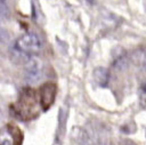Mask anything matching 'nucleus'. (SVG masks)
Instances as JSON below:
<instances>
[{
    "mask_svg": "<svg viewBox=\"0 0 146 145\" xmlns=\"http://www.w3.org/2000/svg\"><path fill=\"white\" fill-rule=\"evenodd\" d=\"M41 47H42L41 39L39 38V35L32 32L24 33L15 42V48L27 55H33L39 53L41 50Z\"/></svg>",
    "mask_w": 146,
    "mask_h": 145,
    "instance_id": "f257e3e1",
    "label": "nucleus"
},
{
    "mask_svg": "<svg viewBox=\"0 0 146 145\" xmlns=\"http://www.w3.org/2000/svg\"><path fill=\"white\" fill-rule=\"evenodd\" d=\"M35 104H36V99H35L33 91L32 90L23 91L22 96L19 98V102H18V106H17L19 114L25 115V118H27L34 111Z\"/></svg>",
    "mask_w": 146,
    "mask_h": 145,
    "instance_id": "f03ea898",
    "label": "nucleus"
},
{
    "mask_svg": "<svg viewBox=\"0 0 146 145\" xmlns=\"http://www.w3.org/2000/svg\"><path fill=\"white\" fill-rule=\"evenodd\" d=\"M39 96H40V104L43 110H48L56 97V86L52 82H47L40 87L39 90Z\"/></svg>",
    "mask_w": 146,
    "mask_h": 145,
    "instance_id": "7ed1b4c3",
    "label": "nucleus"
},
{
    "mask_svg": "<svg viewBox=\"0 0 146 145\" xmlns=\"http://www.w3.org/2000/svg\"><path fill=\"white\" fill-rule=\"evenodd\" d=\"M25 70H26V78L29 81L32 82L39 81L42 75V62L40 61V58L31 56L25 64Z\"/></svg>",
    "mask_w": 146,
    "mask_h": 145,
    "instance_id": "20e7f679",
    "label": "nucleus"
},
{
    "mask_svg": "<svg viewBox=\"0 0 146 145\" xmlns=\"http://www.w3.org/2000/svg\"><path fill=\"white\" fill-rule=\"evenodd\" d=\"M92 76H94V80L95 82L100 86V87H106L108 84V81H110V72L106 67H103V66H98L92 72Z\"/></svg>",
    "mask_w": 146,
    "mask_h": 145,
    "instance_id": "39448f33",
    "label": "nucleus"
},
{
    "mask_svg": "<svg viewBox=\"0 0 146 145\" xmlns=\"http://www.w3.org/2000/svg\"><path fill=\"white\" fill-rule=\"evenodd\" d=\"M0 145H18L17 136L10 127L0 130Z\"/></svg>",
    "mask_w": 146,
    "mask_h": 145,
    "instance_id": "423d86ee",
    "label": "nucleus"
},
{
    "mask_svg": "<svg viewBox=\"0 0 146 145\" xmlns=\"http://www.w3.org/2000/svg\"><path fill=\"white\" fill-rule=\"evenodd\" d=\"M113 57H114V62H113V66L117 70H122L127 66L128 63V58H127V54L124 51V49H122L121 47H117L116 49L113 50Z\"/></svg>",
    "mask_w": 146,
    "mask_h": 145,
    "instance_id": "0eeeda50",
    "label": "nucleus"
},
{
    "mask_svg": "<svg viewBox=\"0 0 146 145\" xmlns=\"http://www.w3.org/2000/svg\"><path fill=\"white\" fill-rule=\"evenodd\" d=\"M31 56H32V55H27V54H25V53L18 50V49L15 48V47L10 50V58H11V61H13L14 63H16V64H23V65H25L26 62L29 61V58H30Z\"/></svg>",
    "mask_w": 146,
    "mask_h": 145,
    "instance_id": "6e6552de",
    "label": "nucleus"
},
{
    "mask_svg": "<svg viewBox=\"0 0 146 145\" xmlns=\"http://www.w3.org/2000/svg\"><path fill=\"white\" fill-rule=\"evenodd\" d=\"M131 59L137 66H139V67H141L143 70L146 71V51L145 50L135 51L131 56Z\"/></svg>",
    "mask_w": 146,
    "mask_h": 145,
    "instance_id": "1a4fd4ad",
    "label": "nucleus"
},
{
    "mask_svg": "<svg viewBox=\"0 0 146 145\" xmlns=\"http://www.w3.org/2000/svg\"><path fill=\"white\" fill-rule=\"evenodd\" d=\"M72 136H73V139L75 142H78L79 144H82V145H86V144H88L90 142L89 135L83 129H75L72 132Z\"/></svg>",
    "mask_w": 146,
    "mask_h": 145,
    "instance_id": "9d476101",
    "label": "nucleus"
},
{
    "mask_svg": "<svg viewBox=\"0 0 146 145\" xmlns=\"http://www.w3.org/2000/svg\"><path fill=\"white\" fill-rule=\"evenodd\" d=\"M7 7L5 6V3H0V22L7 16Z\"/></svg>",
    "mask_w": 146,
    "mask_h": 145,
    "instance_id": "9b49d317",
    "label": "nucleus"
},
{
    "mask_svg": "<svg viewBox=\"0 0 146 145\" xmlns=\"http://www.w3.org/2000/svg\"><path fill=\"white\" fill-rule=\"evenodd\" d=\"M96 145H112V143L111 142H108V140H106V139H98L97 142H96Z\"/></svg>",
    "mask_w": 146,
    "mask_h": 145,
    "instance_id": "f8f14e48",
    "label": "nucleus"
},
{
    "mask_svg": "<svg viewBox=\"0 0 146 145\" xmlns=\"http://www.w3.org/2000/svg\"><path fill=\"white\" fill-rule=\"evenodd\" d=\"M141 89H143V91H144V92H146V82L141 86Z\"/></svg>",
    "mask_w": 146,
    "mask_h": 145,
    "instance_id": "ddd939ff",
    "label": "nucleus"
},
{
    "mask_svg": "<svg viewBox=\"0 0 146 145\" xmlns=\"http://www.w3.org/2000/svg\"><path fill=\"white\" fill-rule=\"evenodd\" d=\"M5 1L6 0H0V3H5Z\"/></svg>",
    "mask_w": 146,
    "mask_h": 145,
    "instance_id": "4468645a",
    "label": "nucleus"
}]
</instances>
